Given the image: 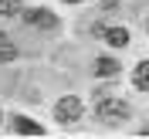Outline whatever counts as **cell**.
I'll use <instances>...</instances> for the list:
<instances>
[{
  "label": "cell",
  "mask_w": 149,
  "mask_h": 139,
  "mask_svg": "<svg viewBox=\"0 0 149 139\" xmlns=\"http://www.w3.org/2000/svg\"><path fill=\"white\" fill-rule=\"evenodd\" d=\"M105 41H109L112 47H125L129 44V31L125 27H112V31H105Z\"/></svg>",
  "instance_id": "obj_5"
},
{
  "label": "cell",
  "mask_w": 149,
  "mask_h": 139,
  "mask_svg": "<svg viewBox=\"0 0 149 139\" xmlns=\"http://www.w3.org/2000/svg\"><path fill=\"white\" fill-rule=\"evenodd\" d=\"M54 119L61 122V126H68V122H78V119H81V102H78L74 95L61 98V102L54 105Z\"/></svg>",
  "instance_id": "obj_2"
},
{
  "label": "cell",
  "mask_w": 149,
  "mask_h": 139,
  "mask_svg": "<svg viewBox=\"0 0 149 139\" xmlns=\"http://www.w3.org/2000/svg\"><path fill=\"white\" fill-rule=\"evenodd\" d=\"M14 54H17V47L7 41V34H0V58H14Z\"/></svg>",
  "instance_id": "obj_8"
},
{
  "label": "cell",
  "mask_w": 149,
  "mask_h": 139,
  "mask_svg": "<svg viewBox=\"0 0 149 139\" xmlns=\"http://www.w3.org/2000/svg\"><path fill=\"white\" fill-rule=\"evenodd\" d=\"M24 20L34 24V27H54V24H58L54 14H47V10H24Z\"/></svg>",
  "instance_id": "obj_3"
},
{
  "label": "cell",
  "mask_w": 149,
  "mask_h": 139,
  "mask_svg": "<svg viewBox=\"0 0 149 139\" xmlns=\"http://www.w3.org/2000/svg\"><path fill=\"white\" fill-rule=\"evenodd\" d=\"M132 82H136V88H149V61L136 65V71H132Z\"/></svg>",
  "instance_id": "obj_6"
},
{
  "label": "cell",
  "mask_w": 149,
  "mask_h": 139,
  "mask_svg": "<svg viewBox=\"0 0 149 139\" xmlns=\"http://www.w3.org/2000/svg\"><path fill=\"white\" fill-rule=\"evenodd\" d=\"M68 3H78V0H68Z\"/></svg>",
  "instance_id": "obj_11"
},
{
  "label": "cell",
  "mask_w": 149,
  "mask_h": 139,
  "mask_svg": "<svg viewBox=\"0 0 149 139\" xmlns=\"http://www.w3.org/2000/svg\"><path fill=\"white\" fill-rule=\"evenodd\" d=\"M142 136H149V126H146V129H142Z\"/></svg>",
  "instance_id": "obj_10"
},
{
  "label": "cell",
  "mask_w": 149,
  "mask_h": 139,
  "mask_svg": "<svg viewBox=\"0 0 149 139\" xmlns=\"http://www.w3.org/2000/svg\"><path fill=\"white\" fill-rule=\"evenodd\" d=\"M14 132H20V136H41V126L31 122L27 115H14Z\"/></svg>",
  "instance_id": "obj_4"
},
{
  "label": "cell",
  "mask_w": 149,
  "mask_h": 139,
  "mask_svg": "<svg viewBox=\"0 0 149 139\" xmlns=\"http://www.w3.org/2000/svg\"><path fill=\"white\" fill-rule=\"evenodd\" d=\"M17 7H20V0H0V14H7V17H10Z\"/></svg>",
  "instance_id": "obj_9"
},
{
  "label": "cell",
  "mask_w": 149,
  "mask_h": 139,
  "mask_svg": "<svg viewBox=\"0 0 149 139\" xmlns=\"http://www.w3.org/2000/svg\"><path fill=\"white\" fill-rule=\"evenodd\" d=\"M95 71H98V75H115L119 65H115L112 58H98V61H95Z\"/></svg>",
  "instance_id": "obj_7"
},
{
  "label": "cell",
  "mask_w": 149,
  "mask_h": 139,
  "mask_svg": "<svg viewBox=\"0 0 149 139\" xmlns=\"http://www.w3.org/2000/svg\"><path fill=\"white\" fill-rule=\"evenodd\" d=\"M95 112H98V119H102V122L115 126V122H122L125 115H129V105L122 102V98H102V102L95 105Z\"/></svg>",
  "instance_id": "obj_1"
}]
</instances>
